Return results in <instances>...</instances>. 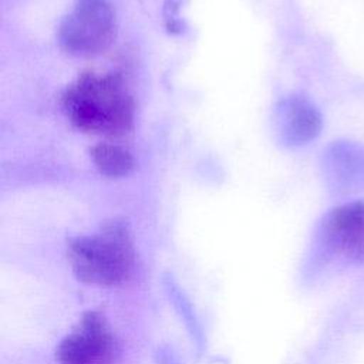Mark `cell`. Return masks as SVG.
Masks as SVG:
<instances>
[{"mask_svg":"<svg viewBox=\"0 0 364 364\" xmlns=\"http://www.w3.org/2000/svg\"><path fill=\"white\" fill-rule=\"evenodd\" d=\"M63 107L71 124L92 134L122 136L132 129L134 101L118 74H80L64 91Z\"/></svg>","mask_w":364,"mask_h":364,"instance_id":"6da1fadb","label":"cell"},{"mask_svg":"<svg viewBox=\"0 0 364 364\" xmlns=\"http://www.w3.org/2000/svg\"><path fill=\"white\" fill-rule=\"evenodd\" d=\"M67 257L80 282L101 287L127 283L135 267L131 233L122 220H109L94 235L70 239Z\"/></svg>","mask_w":364,"mask_h":364,"instance_id":"7a4b0ae2","label":"cell"},{"mask_svg":"<svg viewBox=\"0 0 364 364\" xmlns=\"http://www.w3.org/2000/svg\"><path fill=\"white\" fill-rule=\"evenodd\" d=\"M117 21L107 0H75L58 27L60 47L75 57H94L109 48Z\"/></svg>","mask_w":364,"mask_h":364,"instance_id":"3957f363","label":"cell"},{"mask_svg":"<svg viewBox=\"0 0 364 364\" xmlns=\"http://www.w3.org/2000/svg\"><path fill=\"white\" fill-rule=\"evenodd\" d=\"M321 250L346 267L364 264V202L353 200L330 209L320 220Z\"/></svg>","mask_w":364,"mask_h":364,"instance_id":"277c9868","label":"cell"},{"mask_svg":"<svg viewBox=\"0 0 364 364\" xmlns=\"http://www.w3.org/2000/svg\"><path fill=\"white\" fill-rule=\"evenodd\" d=\"M55 357L60 364H112L114 338L105 317L98 311L84 313L57 346Z\"/></svg>","mask_w":364,"mask_h":364,"instance_id":"5b68a950","label":"cell"},{"mask_svg":"<svg viewBox=\"0 0 364 364\" xmlns=\"http://www.w3.org/2000/svg\"><path fill=\"white\" fill-rule=\"evenodd\" d=\"M277 125L289 145H303L318 136L323 119L317 107L303 95H290L277 107Z\"/></svg>","mask_w":364,"mask_h":364,"instance_id":"8992f818","label":"cell"},{"mask_svg":"<svg viewBox=\"0 0 364 364\" xmlns=\"http://www.w3.org/2000/svg\"><path fill=\"white\" fill-rule=\"evenodd\" d=\"M324 169L336 189L343 192L364 189V148L348 141L334 142L326 152Z\"/></svg>","mask_w":364,"mask_h":364,"instance_id":"52a82bcc","label":"cell"},{"mask_svg":"<svg viewBox=\"0 0 364 364\" xmlns=\"http://www.w3.org/2000/svg\"><path fill=\"white\" fill-rule=\"evenodd\" d=\"M90 154L98 172L108 178L125 176L134 168V159L129 151L117 144H97L90 149Z\"/></svg>","mask_w":364,"mask_h":364,"instance_id":"ba28073f","label":"cell"}]
</instances>
